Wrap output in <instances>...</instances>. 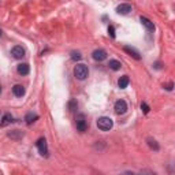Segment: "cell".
<instances>
[{"label": "cell", "instance_id": "cell-7", "mask_svg": "<svg viewBox=\"0 0 175 175\" xmlns=\"http://www.w3.org/2000/svg\"><path fill=\"white\" fill-rule=\"evenodd\" d=\"M11 55L14 56L15 59H22L25 56V49L22 48L21 45H15L14 48L11 49Z\"/></svg>", "mask_w": 175, "mask_h": 175}, {"label": "cell", "instance_id": "cell-8", "mask_svg": "<svg viewBox=\"0 0 175 175\" xmlns=\"http://www.w3.org/2000/svg\"><path fill=\"white\" fill-rule=\"evenodd\" d=\"M130 11H131V6L129 3H123V4H119L116 7V12L120 15H127Z\"/></svg>", "mask_w": 175, "mask_h": 175}, {"label": "cell", "instance_id": "cell-14", "mask_svg": "<svg viewBox=\"0 0 175 175\" xmlns=\"http://www.w3.org/2000/svg\"><path fill=\"white\" fill-rule=\"evenodd\" d=\"M37 119H39V115H37V114H33V112H27L26 116H25V120H26L27 125H31V123L36 122Z\"/></svg>", "mask_w": 175, "mask_h": 175}, {"label": "cell", "instance_id": "cell-2", "mask_svg": "<svg viewBox=\"0 0 175 175\" xmlns=\"http://www.w3.org/2000/svg\"><path fill=\"white\" fill-rule=\"evenodd\" d=\"M114 126V122L111 118L108 116H101L97 119V127L101 130V131H108V130H111Z\"/></svg>", "mask_w": 175, "mask_h": 175}, {"label": "cell", "instance_id": "cell-1", "mask_svg": "<svg viewBox=\"0 0 175 175\" xmlns=\"http://www.w3.org/2000/svg\"><path fill=\"white\" fill-rule=\"evenodd\" d=\"M74 75H75V78H77V79H79V81L86 79L88 75H89L88 66L84 65V63H78V65L74 67Z\"/></svg>", "mask_w": 175, "mask_h": 175}, {"label": "cell", "instance_id": "cell-22", "mask_svg": "<svg viewBox=\"0 0 175 175\" xmlns=\"http://www.w3.org/2000/svg\"><path fill=\"white\" fill-rule=\"evenodd\" d=\"M165 89H167V90H173V89H174V84H173V82H170V84H168L167 85V86H165Z\"/></svg>", "mask_w": 175, "mask_h": 175}, {"label": "cell", "instance_id": "cell-20", "mask_svg": "<svg viewBox=\"0 0 175 175\" xmlns=\"http://www.w3.org/2000/svg\"><path fill=\"white\" fill-rule=\"evenodd\" d=\"M108 33H110V36L112 37V39H115V37H116V34H115V27H114V26H110V27H108Z\"/></svg>", "mask_w": 175, "mask_h": 175}, {"label": "cell", "instance_id": "cell-5", "mask_svg": "<svg viewBox=\"0 0 175 175\" xmlns=\"http://www.w3.org/2000/svg\"><path fill=\"white\" fill-rule=\"evenodd\" d=\"M127 111V104L125 100H118L115 103V112L118 115H123V114H126Z\"/></svg>", "mask_w": 175, "mask_h": 175}, {"label": "cell", "instance_id": "cell-6", "mask_svg": "<svg viewBox=\"0 0 175 175\" xmlns=\"http://www.w3.org/2000/svg\"><path fill=\"white\" fill-rule=\"evenodd\" d=\"M92 58L96 60V62H103V60L107 59V52L104 49H96L92 53Z\"/></svg>", "mask_w": 175, "mask_h": 175}, {"label": "cell", "instance_id": "cell-18", "mask_svg": "<svg viewBox=\"0 0 175 175\" xmlns=\"http://www.w3.org/2000/svg\"><path fill=\"white\" fill-rule=\"evenodd\" d=\"M77 107H78V103H77V101H75V100H70V103H69V110L71 111V112L77 110Z\"/></svg>", "mask_w": 175, "mask_h": 175}, {"label": "cell", "instance_id": "cell-11", "mask_svg": "<svg viewBox=\"0 0 175 175\" xmlns=\"http://www.w3.org/2000/svg\"><path fill=\"white\" fill-rule=\"evenodd\" d=\"M18 73H19L21 75H27L29 74V71H30V66L27 65V63H21V65H18Z\"/></svg>", "mask_w": 175, "mask_h": 175}, {"label": "cell", "instance_id": "cell-3", "mask_svg": "<svg viewBox=\"0 0 175 175\" xmlns=\"http://www.w3.org/2000/svg\"><path fill=\"white\" fill-rule=\"evenodd\" d=\"M75 126H77V130L81 133H85L88 129V122L86 118H85L84 114H78L77 118H75Z\"/></svg>", "mask_w": 175, "mask_h": 175}, {"label": "cell", "instance_id": "cell-9", "mask_svg": "<svg viewBox=\"0 0 175 175\" xmlns=\"http://www.w3.org/2000/svg\"><path fill=\"white\" fill-rule=\"evenodd\" d=\"M123 49H125V52L129 53L131 58H134L135 60H140L141 59V55H140V52L137 51L135 48H133V47H129V45H125L123 47Z\"/></svg>", "mask_w": 175, "mask_h": 175}, {"label": "cell", "instance_id": "cell-23", "mask_svg": "<svg viewBox=\"0 0 175 175\" xmlns=\"http://www.w3.org/2000/svg\"><path fill=\"white\" fill-rule=\"evenodd\" d=\"M0 93H2V85H0Z\"/></svg>", "mask_w": 175, "mask_h": 175}, {"label": "cell", "instance_id": "cell-10", "mask_svg": "<svg viewBox=\"0 0 175 175\" xmlns=\"http://www.w3.org/2000/svg\"><path fill=\"white\" fill-rule=\"evenodd\" d=\"M140 21H141L142 26H145V29L148 30V31H153V30H155V25H153V22H152L151 19H148L146 17H141V18H140Z\"/></svg>", "mask_w": 175, "mask_h": 175}, {"label": "cell", "instance_id": "cell-16", "mask_svg": "<svg viewBox=\"0 0 175 175\" xmlns=\"http://www.w3.org/2000/svg\"><path fill=\"white\" fill-rule=\"evenodd\" d=\"M11 122H14V118L11 116V114H6V115L3 116L2 122H0V125H2V126H7V125H10Z\"/></svg>", "mask_w": 175, "mask_h": 175}, {"label": "cell", "instance_id": "cell-15", "mask_svg": "<svg viewBox=\"0 0 175 175\" xmlns=\"http://www.w3.org/2000/svg\"><path fill=\"white\" fill-rule=\"evenodd\" d=\"M108 66H110V69H111V70H114V71H118V70H120V67H122V65H120L119 60H115V59L110 60Z\"/></svg>", "mask_w": 175, "mask_h": 175}, {"label": "cell", "instance_id": "cell-21", "mask_svg": "<svg viewBox=\"0 0 175 175\" xmlns=\"http://www.w3.org/2000/svg\"><path fill=\"white\" fill-rule=\"evenodd\" d=\"M141 110L144 111V114H148L151 108H149V106H148V104H146V103H142V104H141Z\"/></svg>", "mask_w": 175, "mask_h": 175}, {"label": "cell", "instance_id": "cell-19", "mask_svg": "<svg viewBox=\"0 0 175 175\" xmlns=\"http://www.w3.org/2000/svg\"><path fill=\"white\" fill-rule=\"evenodd\" d=\"M81 53L79 52H71V59L73 60H81Z\"/></svg>", "mask_w": 175, "mask_h": 175}, {"label": "cell", "instance_id": "cell-4", "mask_svg": "<svg viewBox=\"0 0 175 175\" xmlns=\"http://www.w3.org/2000/svg\"><path fill=\"white\" fill-rule=\"evenodd\" d=\"M37 148H39L40 155H43V156L48 155V145H47L45 138H43V137H41V138L37 140Z\"/></svg>", "mask_w": 175, "mask_h": 175}, {"label": "cell", "instance_id": "cell-13", "mask_svg": "<svg viewBox=\"0 0 175 175\" xmlns=\"http://www.w3.org/2000/svg\"><path fill=\"white\" fill-rule=\"evenodd\" d=\"M129 82H130L129 77H127V75H123V77H120L119 81H118V86H119L120 89H126L127 85H129Z\"/></svg>", "mask_w": 175, "mask_h": 175}, {"label": "cell", "instance_id": "cell-17", "mask_svg": "<svg viewBox=\"0 0 175 175\" xmlns=\"http://www.w3.org/2000/svg\"><path fill=\"white\" fill-rule=\"evenodd\" d=\"M146 141H148V145H149V148H151V149H153V151H156V152H157L159 149H160V146H159L157 142H156V140H153V138H148Z\"/></svg>", "mask_w": 175, "mask_h": 175}, {"label": "cell", "instance_id": "cell-24", "mask_svg": "<svg viewBox=\"0 0 175 175\" xmlns=\"http://www.w3.org/2000/svg\"><path fill=\"white\" fill-rule=\"evenodd\" d=\"M0 36H2V29H0Z\"/></svg>", "mask_w": 175, "mask_h": 175}, {"label": "cell", "instance_id": "cell-12", "mask_svg": "<svg viewBox=\"0 0 175 175\" xmlns=\"http://www.w3.org/2000/svg\"><path fill=\"white\" fill-rule=\"evenodd\" d=\"M12 93L17 97H22L25 94V86H22V85H14L12 86Z\"/></svg>", "mask_w": 175, "mask_h": 175}]
</instances>
